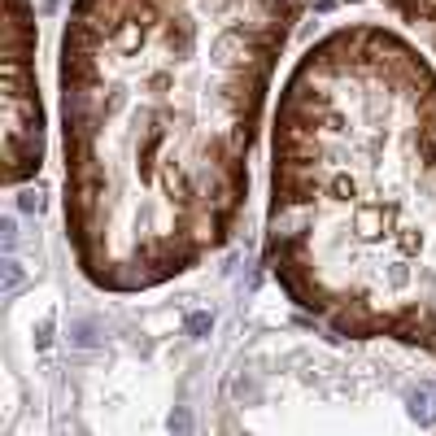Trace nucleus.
Wrapping results in <instances>:
<instances>
[{
    "mask_svg": "<svg viewBox=\"0 0 436 436\" xmlns=\"http://www.w3.org/2000/svg\"><path fill=\"white\" fill-rule=\"evenodd\" d=\"M262 257L349 341L436 358V66L402 31H327L280 88Z\"/></svg>",
    "mask_w": 436,
    "mask_h": 436,
    "instance_id": "2",
    "label": "nucleus"
},
{
    "mask_svg": "<svg viewBox=\"0 0 436 436\" xmlns=\"http://www.w3.org/2000/svg\"><path fill=\"white\" fill-rule=\"evenodd\" d=\"M35 9L5 0V184L18 188L44 166V105L35 79Z\"/></svg>",
    "mask_w": 436,
    "mask_h": 436,
    "instance_id": "3",
    "label": "nucleus"
},
{
    "mask_svg": "<svg viewBox=\"0 0 436 436\" xmlns=\"http://www.w3.org/2000/svg\"><path fill=\"white\" fill-rule=\"evenodd\" d=\"M310 0H70L57 48L62 218L79 275L153 292L249 201L271 79Z\"/></svg>",
    "mask_w": 436,
    "mask_h": 436,
    "instance_id": "1",
    "label": "nucleus"
},
{
    "mask_svg": "<svg viewBox=\"0 0 436 436\" xmlns=\"http://www.w3.org/2000/svg\"><path fill=\"white\" fill-rule=\"evenodd\" d=\"M384 5L397 13L410 31H419L428 39V48L436 53V0H384Z\"/></svg>",
    "mask_w": 436,
    "mask_h": 436,
    "instance_id": "4",
    "label": "nucleus"
}]
</instances>
